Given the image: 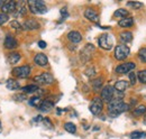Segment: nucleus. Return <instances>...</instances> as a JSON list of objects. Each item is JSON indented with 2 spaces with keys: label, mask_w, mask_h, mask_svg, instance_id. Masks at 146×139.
Wrapping results in <instances>:
<instances>
[{
  "label": "nucleus",
  "mask_w": 146,
  "mask_h": 139,
  "mask_svg": "<svg viewBox=\"0 0 146 139\" xmlns=\"http://www.w3.org/2000/svg\"><path fill=\"white\" fill-rule=\"evenodd\" d=\"M129 109V105L125 103L121 99H112L108 103V111L111 117H116Z\"/></svg>",
  "instance_id": "nucleus-1"
},
{
  "label": "nucleus",
  "mask_w": 146,
  "mask_h": 139,
  "mask_svg": "<svg viewBox=\"0 0 146 139\" xmlns=\"http://www.w3.org/2000/svg\"><path fill=\"white\" fill-rule=\"evenodd\" d=\"M28 6H29V10L33 14L37 15H43L47 13V7L44 3V1H39V0H29L28 1Z\"/></svg>",
  "instance_id": "nucleus-2"
},
{
  "label": "nucleus",
  "mask_w": 146,
  "mask_h": 139,
  "mask_svg": "<svg viewBox=\"0 0 146 139\" xmlns=\"http://www.w3.org/2000/svg\"><path fill=\"white\" fill-rule=\"evenodd\" d=\"M34 82L37 84H42V85H50V84H52L53 82H54V77H53V75L51 74V73H48V72H44V73H42V74H39V75H36L35 77H34Z\"/></svg>",
  "instance_id": "nucleus-3"
},
{
  "label": "nucleus",
  "mask_w": 146,
  "mask_h": 139,
  "mask_svg": "<svg viewBox=\"0 0 146 139\" xmlns=\"http://www.w3.org/2000/svg\"><path fill=\"white\" fill-rule=\"evenodd\" d=\"M129 53H130V50H129L128 46H126V45H117L115 47L113 55H115V58L116 60L124 61V60H126L128 56H129Z\"/></svg>",
  "instance_id": "nucleus-4"
},
{
  "label": "nucleus",
  "mask_w": 146,
  "mask_h": 139,
  "mask_svg": "<svg viewBox=\"0 0 146 139\" xmlns=\"http://www.w3.org/2000/svg\"><path fill=\"white\" fill-rule=\"evenodd\" d=\"M98 44L102 50L110 51L112 48L113 42H112V38H111V36L109 34H102L98 39Z\"/></svg>",
  "instance_id": "nucleus-5"
},
{
  "label": "nucleus",
  "mask_w": 146,
  "mask_h": 139,
  "mask_svg": "<svg viewBox=\"0 0 146 139\" xmlns=\"http://www.w3.org/2000/svg\"><path fill=\"white\" fill-rule=\"evenodd\" d=\"M31 71H32V69H31L29 65H23V66L14 68L11 73H13L16 77H19V79H26V77L29 76Z\"/></svg>",
  "instance_id": "nucleus-6"
},
{
  "label": "nucleus",
  "mask_w": 146,
  "mask_h": 139,
  "mask_svg": "<svg viewBox=\"0 0 146 139\" xmlns=\"http://www.w3.org/2000/svg\"><path fill=\"white\" fill-rule=\"evenodd\" d=\"M89 109H90V112L93 116H99L104 109V101L101 100V98H94L92 100Z\"/></svg>",
  "instance_id": "nucleus-7"
},
{
  "label": "nucleus",
  "mask_w": 146,
  "mask_h": 139,
  "mask_svg": "<svg viewBox=\"0 0 146 139\" xmlns=\"http://www.w3.org/2000/svg\"><path fill=\"white\" fill-rule=\"evenodd\" d=\"M94 50H96V48H94V46H93L92 44H87V45L83 47V50L81 51V53H80L81 61H82L83 63L90 61L92 57V54L94 53Z\"/></svg>",
  "instance_id": "nucleus-8"
},
{
  "label": "nucleus",
  "mask_w": 146,
  "mask_h": 139,
  "mask_svg": "<svg viewBox=\"0 0 146 139\" xmlns=\"http://www.w3.org/2000/svg\"><path fill=\"white\" fill-rule=\"evenodd\" d=\"M113 95H115V89L111 85H106L105 87H102L101 90V100L105 101V102H108L113 99Z\"/></svg>",
  "instance_id": "nucleus-9"
},
{
  "label": "nucleus",
  "mask_w": 146,
  "mask_h": 139,
  "mask_svg": "<svg viewBox=\"0 0 146 139\" xmlns=\"http://www.w3.org/2000/svg\"><path fill=\"white\" fill-rule=\"evenodd\" d=\"M135 68H136V64L133 63V62L123 63V64H119L116 68V73H118V74H127V73H130Z\"/></svg>",
  "instance_id": "nucleus-10"
},
{
  "label": "nucleus",
  "mask_w": 146,
  "mask_h": 139,
  "mask_svg": "<svg viewBox=\"0 0 146 139\" xmlns=\"http://www.w3.org/2000/svg\"><path fill=\"white\" fill-rule=\"evenodd\" d=\"M3 45H5V47H6L7 50H15V48L18 47V42H17V39H16L14 36L7 35L6 38H5Z\"/></svg>",
  "instance_id": "nucleus-11"
},
{
  "label": "nucleus",
  "mask_w": 146,
  "mask_h": 139,
  "mask_svg": "<svg viewBox=\"0 0 146 139\" xmlns=\"http://www.w3.org/2000/svg\"><path fill=\"white\" fill-rule=\"evenodd\" d=\"M17 9V3L15 1H6L2 7H1V10L3 14H11V13H15Z\"/></svg>",
  "instance_id": "nucleus-12"
},
{
  "label": "nucleus",
  "mask_w": 146,
  "mask_h": 139,
  "mask_svg": "<svg viewBox=\"0 0 146 139\" xmlns=\"http://www.w3.org/2000/svg\"><path fill=\"white\" fill-rule=\"evenodd\" d=\"M39 27H40L39 23L35 19H32V18L25 20V23L23 24V28L27 29V30H36V29H39Z\"/></svg>",
  "instance_id": "nucleus-13"
},
{
  "label": "nucleus",
  "mask_w": 146,
  "mask_h": 139,
  "mask_svg": "<svg viewBox=\"0 0 146 139\" xmlns=\"http://www.w3.org/2000/svg\"><path fill=\"white\" fill-rule=\"evenodd\" d=\"M34 62H35V64H37L38 66L44 68V66H46L48 64V58H47V56L45 54L38 53L36 56L34 57Z\"/></svg>",
  "instance_id": "nucleus-14"
},
{
  "label": "nucleus",
  "mask_w": 146,
  "mask_h": 139,
  "mask_svg": "<svg viewBox=\"0 0 146 139\" xmlns=\"http://www.w3.org/2000/svg\"><path fill=\"white\" fill-rule=\"evenodd\" d=\"M84 17L87 18L88 20H90V21H93V23H98L99 21V15H98V13L94 9H92V8L86 9Z\"/></svg>",
  "instance_id": "nucleus-15"
},
{
  "label": "nucleus",
  "mask_w": 146,
  "mask_h": 139,
  "mask_svg": "<svg viewBox=\"0 0 146 139\" xmlns=\"http://www.w3.org/2000/svg\"><path fill=\"white\" fill-rule=\"evenodd\" d=\"M68 38H69L70 42H72L73 44H78V43H80L82 40V35L80 34L79 32H76V30H72V32H70L68 34Z\"/></svg>",
  "instance_id": "nucleus-16"
},
{
  "label": "nucleus",
  "mask_w": 146,
  "mask_h": 139,
  "mask_svg": "<svg viewBox=\"0 0 146 139\" xmlns=\"http://www.w3.org/2000/svg\"><path fill=\"white\" fill-rule=\"evenodd\" d=\"M129 87V83H128L127 81H125V80H119V81H117L116 83H115V87L113 89L116 90V91H118V92H124V91H126Z\"/></svg>",
  "instance_id": "nucleus-17"
},
{
  "label": "nucleus",
  "mask_w": 146,
  "mask_h": 139,
  "mask_svg": "<svg viewBox=\"0 0 146 139\" xmlns=\"http://www.w3.org/2000/svg\"><path fill=\"white\" fill-rule=\"evenodd\" d=\"M53 107H54L53 102H51V101H48V100H43V102L38 107V109H39L42 112H50V111L53 109Z\"/></svg>",
  "instance_id": "nucleus-18"
},
{
  "label": "nucleus",
  "mask_w": 146,
  "mask_h": 139,
  "mask_svg": "<svg viewBox=\"0 0 146 139\" xmlns=\"http://www.w3.org/2000/svg\"><path fill=\"white\" fill-rule=\"evenodd\" d=\"M118 25L120 27H124V28H127V27H131L134 25V18L133 17H125L123 19H120L118 21Z\"/></svg>",
  "instance_id": "nucleus-19"
},
{
  "label": "nucleus",
  "mask_w": 146,
  "mask_h": 139,
  "mask_svg": "<svg viewBox=\"0 0 146 139\" xmlns=\"http://www.w3.org/2000/svg\"><path fill=\"white\" fill-rule=\"evenodd\" d=\"M6 85H7V89H8V90H11V91H15V90L20 89L19 83L16 80H14V79H9V80L7 81V83H6Z\"/></svg>",
  "instance_id": "nucleus-20"
},
{
  "label": "nucleus",
  "mask_w": 146,
  "mask_h": 139,
  "mask_svg": "<svg viewBox=\"0 0 146 139\" xmlns=\"http://www.w3.org/2000/svg\"><path fill=\"white\" fill-rule=\"evenodd\" d=\"M21 91L24 93H35L37 91H39V87L36 84H31V85H26V87H21Z\"/></svg>",
  "instance_id": "nucleus-21"
},
{
  "label": "nucleus",
  "mask_w": 146,
  "mask_h": 139,
  "mask_svg": "<svg viewBox=\"0 0 146 139\" xmlns=\"http://www.w3.org/2000/svg\"><path fill=\"white\" fill-rule=\"evenodd\" d=\"M119 37H120V40L124 43H130L133 40V34L130 32H123L120 33Z\"/></svg>",
  "instance_id": "nucleus-22"
},
{
  "label": "nucleus",
  "mask_w": 146,
  "mask_h": 139,
  "mask_svg": "<svg viewBox=\"0 0 146 139\" xmlns=\"http://www.w3.org/2000/svg\"><path fill=\"white\" fill-rule=\"evenodd\" d=\"M19 60H20V54L19 53H10L9 55H8V61H9V63L10 64H16V63H18Z\"/></svg>",
  "instance_id": "nucleus-23"
},
{
  "label": "nucleus",
  "mask_w": 146,
  "mask_h": 139,
  "mask_svg": "<svg viewBox=\"0 0 146 139\" xmlns=\"http://www.w3.org/2000/svg\"><path fill=\"white\" fill-rule=\"evenodd\" d=\"M129 137L131 139H142L146 137V132L145 131H133Z\"/></svg>",
  "instance_id": "nucleus-24"
},
{
  "label": "nucleus",
  "mask_w": 146,
  "mask_h": 139,
  "mask_svg": "<svg viewBox=\"0 0 146 139\" xmlns=\"http://www.w3.org/2000/svg\"><path fill=\"white\" fill-rule=\"evenodd\" d=\"M113 16L115 17H119V18H125L128 16V10L126 9H123V8H120V9H117L116 11H115V14H113Z\"/></svg>",
  "instance_id": "nucleus-25"
},
{
  "label": "nucleus",
  "mask_w": 146,
  "mask_h": 139,
  "mask_svg": "<svg viewBox=\"0 0 146 139\" xmlns=\"http://www.w3.org/2000/svg\"><path fill=\"white\" fill-rule=\"evenodd\" d=\"M64 129L70 134H75L76 132V127H75V124L73 122H66L64 124Z\"/></svg>",
  "instance_id": "nucleus-26"
},
{
  "label": "nucleus",
  "mask_w": 146,
  "mask_h": 139,
  "mask_svg": "<svg viewBox=\"0 0 146 139\" xmlns=\"http://www.w3.org/2000/svg\"><path fill=\"white\" fill-rule=\"evenodd\" d=\"M145 112H146V105H138V107L135 108L134 111H133V113H134L135 116H142V115H144Z\"/></svg>",
  "instance_id": "nucleus-27"
},
{
  "label": "nucleus",
  "mask_w": 146,
  "mask_h": 139,
  "mask_svg": "<svg viewBox=\"0 0 146 139\" xmlns=\"http://www.w3.org/2000/svg\"><path fill=\"white\" fill-rule=\"evenodd\" d=\"M43 102V100L40 99V97H34V98H32L31 100H29V104L32 105V107H39L40 103Z\"/></svg>",
  "instance_id": "nucleus-28"
},
{
  "label": "nucleus",
  "mask_w": 146,
  "mask_h": 139,
  "mask_svg": "<svg viewBox=\"0 0 146 139\" xmlns=\"http://www.w3.org/2000/svg\"><path fill=\"white\" fill-rule=\"evenodd\" d=\"M137 79L139 80V82H141V83L146 84V70L139 71V72L137 73Z\"/></svg>",
  "instance_id": "nucleus-29"
},
{
  "label": "nucleus",
  "mask_w": 146,
  "mask_h": 139,
  "mask_svg": "<svg viewBox=\"0 0 146 139\" xmlns=\"http://www.w3.org/2000/svg\"><path fill=\"white\" fill-rule=\"evenodd\" d=\"M127 6L133 8V9H139V8H142L143 5L139 1H129V2H127Z\"/></svg>",
  "instance_id": "nucleus-30"
},
{
  "label": "nucleus",
  "mask_w": 146,
  "mask_h": 139,
  "mask_svg": "<svg viewBox=\"0 0 146 139\" xmlns=\"http://www.w3.org/2000/svg\"><path fill=\"white\" fill-rule=\"evenodd\" d=\"M92 85H93V89H94V90H99V89L101 87V85H102V77H98V79L93 80Z\"/></svg>",
  "instance_id": "nucleus-31"
},
{
  "label": "nucleus",
  "mask_w": 146,
  "mask_h": 139,
  "mask_svg": "<svg viewBox=\"0 0 146 139\" xmlns=\"http://www.w3.org/2000/svg\"><path fill=\"white\" fill-rule=\"evenodd\" d=\"M8 20H9V15L3 14V13H1V14H0V26L5 25Z\"/></svg>",
  "instance_id": "nucleus-32"
},
{
  "label": "nucleus",
  "mask_w": 146,
  "mask_h": 139,
  "mask_svg": "<svg viewBox=\"0 0 146 139\" xmlns=\"http://www.w3.org/2000/svg\"><path fill=\"white\" fill-rule=\"evenodd\" d=\"M10 26L13 27V28H15V29H17V30H20V29H24L23 28V25H20L17 20H13L11 23H10Z\"/></svg>",
  "instance_id": "nucleus-33"
},
{
  "label": "nucleus",
  "mask_w": 146,
  "mask_h": 139,
  "mask_svg": "<svg viewBox=\"0 0 146 139\" xmlns=\"http://www.w3.org/2000/svg\"><path fill=\"white\" fill-rule=\"evenodd\" d=\"M129 81H130V84L134 85L136 84V81H137V74L136 73H129Z\"/></svg>",
  "instance_id": "nucleus-34"
},
{
  "label": "nucleus",
  "mask_w": 146,
  "mask_h": 139,
  "mask_svg": "<svg viewBox=\"0 0 146 139\" xmlns=\"http://www.w3.org/2000/svg\"><path fill=\"white\" fill-rule=\"evenodd\" d=\"M138 55H139V58H141L143 62H145L146 63V48H142V50H139Z\"/></svg>",
  "instance_id": "nucleus-35"
},
{
  "label": "nucleus",
  "mask_w": 146,
  "mask_h": 139,
  "mask_svg": "<svg viewBox=\"0 0 146 139\" xmlns=\"http://www.w3.org/2000/svg\"><path fill=\"white\" fill-rule=\"evenodd\" d=\"M26 14V6L24 3H21V6L19 7L18 13H17V16H24Z\"/></svg>",
  "instance_id": "nucleus-36"
},
{
  "label": "nucleus",
  "mask_w": 146,
  "mask_h": 139,
  "mask_svg": "<svg viewBox=\"0 0 146 139\" xmlns=\"http://www.w3.org/2000/svg\"><path fill=\"white\" fill-rule=\"evenodd\" d=\"M94 74H96V70H94V68H89V69L86 70V75H87V76L91 77V76H94Z\"/></svg>",
  "instance_id": "nucleus-37"
},
{
  "label": "nucleus",
  "mask_w": 146,
  "mask_h": 139,
  "mask_svg": "<svg viewBox=\"0 0 146 139\" xmlns=\"http://www.w3.org/2000/svg\"><path fill=\"white\" fill-rule=\"evenodd\" d=\"M14 99L17 101H24V100H26V95L25 94H16V95H14Z\"/></svg>",
  "instance_id": "nucleus-38"
},
{
  "label": "nucleus",
  "mask_w": 146,
  "mask_h": 139,
  "mask_svg": "<svg viewBox=\"0 0 146 139\" xmlns=\"http://www.w3.org/2000/svg\"><path fill=\"white\" fill-rule=\"evenodd\" d=\"M61 15H62V19H61V20H64V18H66L68 16H69L68 10H66V8H65V7L61 9Z\"/></svg>",
  "instance_id": "nucleus-39"
},
{
  "label": "nucleus",
  "mask_w": 146,
  "mask_h": 139,
  "mask_svg": "<svg viewBox=\"0 0 146 139\" xmlns=\"http://www.w3.org/2000/svg\"><path fill=\"white\" fill-rule=\"evenodd\" d=\"M43 122L48 127V128H52L53 127V124H52V122H51V120L50 119H47V118H45V119H43Z\"/></svg>",
  "instance_id": "nucleus-40"
},
{
  "label": "nucleus",
  "mask_w": 146,
  "mask_h": 139,
  "mask_svg": "<svg viewBox=\"0 0 146 139\" xmlns=\"http://www.w3.org/2000/svg\"><path fill=\"white\" fill-rule=\"evenodd\" d=\"M38 46H39L40 48H45V47H46V42L39 40V42H38Z\"/></svg>",
  "instance_id": "nucleus-41"
},
{
  "label": "nucleus",
  "mask_w": 146,
  "mask_h": 139,
  "mask_svg": "<svg viewBox=\"0 0 146 139\" xmlns=\"http://www.w3.org/2000/svg\"><path fill=\"white\" fill-rule=\"evenodd\" d=\"M43 120V117L42 116H37L34 118V122H38V121H42Z\"/></svg>",
  "instance_id": "nucleus-42"
},
{
  "label": "nucleus",
  "mask_w": 146,
  "mask_h": 139,
  "mask_svg": "<svg viewBox=\"0 0 146 139\" xmlns=\"http://www.w3.org/2000/svg\"><path fill=\"white\" fill-rule=\"evenodd\" d=\"M144 121H145V123H146V116H145V118H144Z\"/></svg>",
  "instance_id": "nucleus-43"
},
{
  "label": "nucleus",
  "mask_w": 146,
  "mask_h": 139,
  "mask_svg": "<svg viewBox=\"0 0 146 139\" xmlns=\"http://www.w3.org/2000/svg\"><path fill=\"white\" fill-rule=\"evenodd\" d=\"M0 130H1V122H0Z\"/></svg>",
  "instance_id": "nucleus-44"
}]
</instances>
